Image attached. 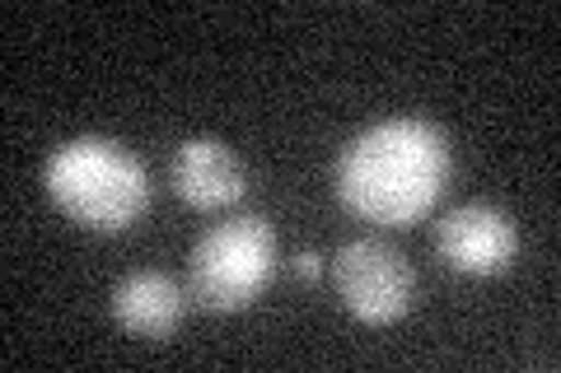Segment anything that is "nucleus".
<instances>
[{"label":"nucleus","instance_id":"1","mask_svg":"<svg viewBox=\"0 0 561 373\" xmlns=\"http://www.w3.org/2000/svg\"><path fill=\"white\" fill-rule=\"evenodd\" d=\"M454 173L449 136L426 117H383L356 131L332 164V187L370 224H416L445 197Z\"/></svg>","mask_w":561,"mask_h":373},{"label":"nucleus","instance_id":"2","mask_svg":"<svg viewBox=\"0 0 561 373\" xmlns=\"http://www.w3.org/2000/svg\"><path fill=\"white\" fill-rule=\"evenodd\" d=\"M43 183L66 220L99 234H117L150 210V173L140 154L108 136L61 140L43 164Z\"/></svg>","mask_w":561,"mask_h":373},{"label":"nucleus","instance_id":"3","mask_svg":"<svg viewBox=\"0 0 561 373\" xmlns=\"http://www.w3.org/2000/svg\"><path fill=\"white\" fill-rule=\"evenodd\" d=\"M276 234L262 215H230L206 229L187 257V290L206 313H239L272 285Z\"/></svg>","mask_w":561,"mask_h":373},{"label":"nucleus","instance_id":"4","mask_svg":"<svg viewBox=\"0 0 561 373\" xmlns=\"http://www.w3.org/2000/svg\"><path fill=\"white\" fill-rule=\"evenodd\" d=\"M332 285H337V299L346 304L351 317L383 327V323H398L412 308L416 276H412V261L393 243L351 238L332 257Z\"/></svg>","mask_w":561,"mask_h":373},{"label":"nucleus","instance_id":"5","mask_svg":"<svg viewBox=\"0 0 561 373\" xmlns=\"http://www.w3.org/2000/svg\"><path fill=\"white\" fill-rule=\"evenodd\" d=\"M435 257L459 276H501L519 257V224L491 201H463L435 220Z\"/></svg>","mask_w":561,"mask_h":373},{"label":"nucleus","instance_id":"6","mask_svg":"<svg viewBox=\"0 0 561 373\" xmlns=\"http://www.w3.org/2000/svg\"><path fill=\"white\" fill-rule=\"evenodd\" d=\"M169 183L173 191L197 206V210H225L243 201L249 191V173H243V159L216 136H187L179 150H173L169 164Z\"/></svg>","mask_w":561,"mask_h":373},{"label":"nucleus","instance_id":"7","mask_svg":"<svg viewBox=\"0 0 561 373\" xmlns=\"http://www.w3.org/2000/svg\"><path fill=\"white\" fill-rule=\"evenodd\" d=\"M183 285L169 271H127L113 285V317L122 331L164 341L183 323Z\"/></svg>","mask_w":561,"mask_h":373},{"label":"nucleus","instance_id":"8","mask_svg":"<svg viewBox=\"0 0 561 373\" xmlns=\"http://www.w3.org/2000/svg\"><path fill=\"white\" fill-rule=\"evenodd\" d=\"M290 271L300 276V280H319L323 276V257L319 253H295L290 257Z\"/></svg>","mask_w":561,"mask_h":373}]
</instances>
